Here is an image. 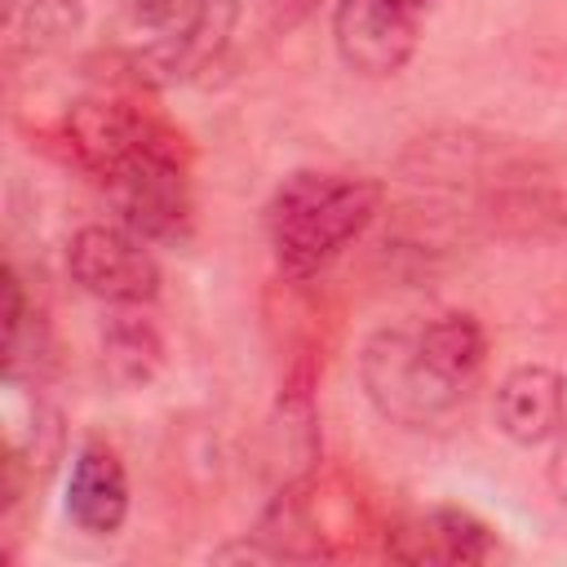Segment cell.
Wrapping results in <instances>:
<instances>
[{
	"label": "cell",
	"mask_w": 567,
	"mask_h": 567,
	"mask_svg": "<svg viewBox=\"0 0 567 567\" xmlns=\"http://www.w3.org/2000/svg\"><path fill=\"white\" fill-rule=\"evenodd\" d=\"M381 182L328 168L288 173L266 204V239L288 279L319 275L381 213Z\"/></svg>",
	"instance_id": "1"
},
{
	"label": "cell",
	"mask_w": 567,
	"mask_h": 567,
	"mask_svg": "<svg viewBox=\"0 0 567 567\" xmlns=\"http://www.w3.org/2000/svg\"><path fill=\"white\" fill-rule=\"evenodd\" d=\"M120 213V226L146 244H177L190 230V186L177 155V137L151 124V133L97 177Z\"/></svg>",
	"instance_id": "2"
},
{
	"label": "cell",
	"mask_w": 567,
	"mask_h": 567,
	"mask_svg": "<svg viewBox=\"0 0 567 567\" xmlns=\"http://www.w3.org/2000/svg\"><path fill=\"white\" fill-rule=\"evenodd\" d=\"M359 381H363V394L368 403L394 421V425H408V430H421V425H434L439 416H447L465 394L452 390L434 363L425 359L421 350V337L416 328H377L363 350H359Z\"/></svg>",
	"instance_id": "3"
},
{
	"label": "cell",
	"mask_w": 567,
	"mask_h": 567,
	"mask_svg": "<svg viewBox=\"0 0 567 567\" xmlns=\"http://www.w3.org/2000/svg\"><path fill=\"white\" fill-rule=\"evenodd\" d=\"M66 270L106 306H151L159 297V261L128 226H80L66 244Z\"/></svg>",
	"instance_id": "4"
},
{
	"label": "cell",
	"mask_w": 567,
	"mask_h": 567,
	"mask_svg": "<svg viewBox=\"0 0 567 567\" xmlns=\"http://www.w3.org/2000/svg\"><path fill=\"white\" fill-rule=\"evenodd\" d=\"M332 49L368 80L399 75L416 53V9L403 0H337Z\"/></svg>",
	"instance_id": "5"
},
{
	"label": "cell",
	"mask_w": 567,
	"mask_h": 567,
	"mask_svg": "<svg viewBox=\"0 0 567 567\" xmlns=\"http://www.w3.org/2000/svg\"><path fill=\"white\" fill-rule=\"evenodd\" d=\"M0 421H4V487L13 501L18 474H49L62 461L66 425L62 412L27 377H4Z\"/></svg>",
	"instance_id": "6"
},
{
	"label": "cell",
	"mask_w": 567,
	"mask_h": 567,
	"mask_svg": "<svg viewBox=\"0 0 567 567\" xmlns=\"http://www.w3.org/2000/svg\"><path fill=\"white\" fill-rule=\"evenodd\" d=\"M492 421L518 447L554 443V434L567 425V377L549 363L509 368L496 385Z\"/></svg>",
	"instance_id": "7"
},
{
	"label": "cell",
	"mask_w": 567,
	"mask_h": 567,
	"mask_svg": "<svg viewBox=\"0 0 567 567\" xmlns=\"http://www.w3.org/2000/svg\"><path fill=\"white\" fill-rule=\"evenodd\" d=\"M62 509L89 536H115L124 527V518H128V474H124V461L106 443L89 439L71 452Z\"/></svg>",
	"instance_id": "8"
},
{
	"label": "cell",
	"mask_w": 567,
	"mask_h": 567,
	"mask_svg": "<svg viewBox=\"0 0 567 567\" xmlns=\"http://www.w3.org/2000/svg\"><path fill=\"white\" fill-rule=\"evenodd\" d=\"M385 549L399 563H487L496 554V536L478 514L461 505H439L385 532Z\"/></svg>",
	"instance_id": "9"
},
{
	"label": "cell",
	"mask_w": 567,
	"mask_h": 567,
	"mask_svg": "<svg viewBox=\"0 0 567 567\" xmlns=\"http://www.w3.org/2000/svg\"><path fill=\"white\" fill-rule=\"evenodd\" d=\"M235 18H239L235 0H199L186 22H177L146 53H137V66L164 84L186 80V75L204 71L208 62H217V53L226 49V40L235 31Z\"/></svg>",
	"instance_id": "10"
},
{
	"label": "cell",
	"mask_w": 567,
	"mask_h": 567,
	"mask_svg": "<svg viewBox=\"0 0 567 567\" xmlns=\"http://www.w3.org/2000/svg\"><path fill=\"white\" fill-rule=\"evenodd\" d=\"M416 337H421V350L434 363V372L452 390L470 394L474 381L483 377V363H487L483 323L465 310H443V315H430L425 323H416Z\"/></svg>",
	"instance_id": "11"
},
{
	"label": "cell",
	"mask_w": 567,
	"mask_h": 567,
	"mask_svg": "<svg viewBox=\"0 0 567 567\" xmlns=\"http://www.w3.org/2000/svg\"><path fill=\"white\" fill-rule=\"evenodd\" d=\"M164 363V337L142 306H115L102 328V368L115 385H146Z\"/></svg>",
	"instance_id": "12"
},
{
	"label": "cell",
	"mask_w": 567,
	"mask_h": 567,
	"mask_svg": "<svg viewBox=\"0 0 567 567\" xmlns=\"http://www.w3.org/2000/svg\"><path fill=\"white\" fill-rule=\"evenodd\" d=\"M80 27V0H27L22 9V31L31 49H49L66 40Z\"/></svg>",
	"instance_id": "13"
},
{
	"label": "cell",
	"mask_w": 567,
	"mask_h": 567,
	"mask_svg": "<svg viewBox=\"0 0 567 567\" xmlns=\"http://www.w3.org/2000/svg\"><path fill=\"white\" fill-rule=\"evenodd\" d=\"M319 0H261V18L270 31H292L297 22H306L315 13Z\"/></svg>",
	"instance_id": "14"
},
{
	"label": "cell",
	"mask_w": 567,
	"mask_h": 567,
	"mask_svg": "<svg viewBox=\"0 0 567 567\" xmlns=\"http://www.w3.org/2000/svg\"><path fill=\"white\" fill-rule=\"evenodd\" d=\"M545 478L554 487V496L567 505V425L554 434V452H549V465H545Z\"/></svg>",
	"instance_id": "15"
},
{
	"label": "cell",
	"mask_w": 567,
	"mask_h": 567,
	"mask_svg": "<svg viewBox=\"0 0 567 567\" xmlns=\"http://www.w3.org/2000/svg\"><path fill=\"white\" fill-rule=\"evenodd\" d=\"M403 4H408V9H425L430 0H403Z\"/></svg>",
	"instance_id": "16"
}]
</instances>
